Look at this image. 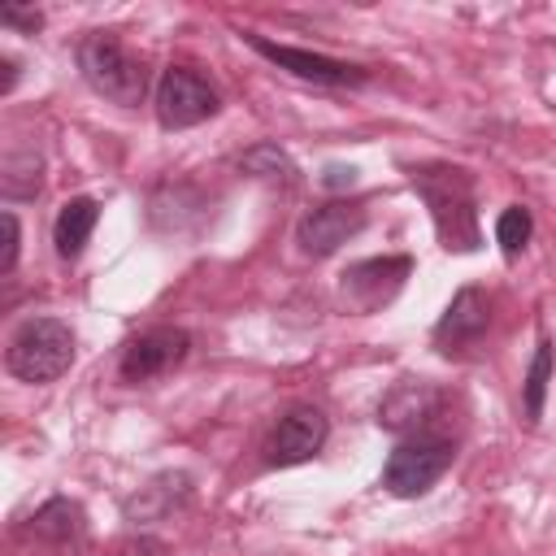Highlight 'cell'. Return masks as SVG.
I'll return each mask as SVG.
<instances>
[{
  "mask_svg": "<svg viewBox=\"0 0 556 556\" xmlns=\"http://www.w3.org/2000/svg\"><path fill=\"white\" fill-rule=\"evenodd\" d=\"M413 191L426 200L430 222L439 230V243L447 252H478L482 230H478V200H473V174L465 165L430 161L408 169Z\"/></svg>",
  "mask_w": 556,
  "mask_h": 556,
  "instance_id": "obj_1",
  "label": "cell"
},
{
  "mask_svg": "<svg viewBox=\"0 0 556 556\" xmlns=\"http://www.w3.org/2000/svg\"><path fill=\"white\" fill-rule=\"evenodd\" d=\"M74 365V330L61 317H26L4 343V369L17 382H56Z\"/></svg>",
  "mask_w": 556,
  "mask_h": 556,
  "instance_id": "obj_2",
  "label": "cell"
},
{
  "mask_svg": "<svg viewBox=\"0 0 556 556\" xmlns=\"http://www.w3.org/2000/svg\"><path fill=\"white\" fill-rule=\"evenodd\" d=\"M78 70L87 78L91 91H100L104 100L122 104V109H135L143 96H148V70L139 56H130L113 35L96 30L78 43Z\"/></svg>",
  "mask_w": 556,
  "mask_h": 556,
  "instance_id": "obj_3",
  "label": "cell"
},
{
  "mask_svg": "<svg viewBox=\"0 0 556 556\" xmlns=\"http://www.w3.org/2000/svg\"><path fill=\"white\" fill-rule=\"evenodd\" d=\"M456 460V443L447 434H408L395 443V452L387 456L382 465V486L400 500H413V495H426Z\"/></svg>",
  "mask_w": 556,
  "mask_h": 556,
  "instance_id": "obj_4",
  "label": "cell"
},
{
  "mask_svg": "<svg viewBox=\"0 0 556 556\" xmlns=\"http://www.w3.org/2000/svg\"><path fill=\"white\" fill-rule=\"evenodd\" d=\"M152 104H156V122H161L165 130L200 126V122H208V117L222 109L217 87H213L204 74L187 70V65H169V70L161 74Z\"/></svg>",
  "mask_w": 556,
  "mask_h": 556,
  "instance_id": "obj_5",
  "label": "cell"
},
{
  "mask_svg": "<svg viewBox=\"0 0 556 556\" xmlns=\"http://www.w3.org/2000/svg\"><path fill=\"white\" fill-rule=\"evenodd\" d=\"M243 43L252 52H261L265 61H274L278 70L304 78V83H317V87H361L369 78V70L352 65V61H339V56H326V52H308V48H295V43H274L265 35H243Z\"/></svg>",
  "mask_w": 556,
  "mask_h": 556,
  "instance_id": "obj_6",
  "label": "cell"
},
{
  "mask_svg": "<svg viewBox=\"0 0 556 556\" xmlns=\"http://www.w3.org/2000/svg\"><path fill=\"white\" fill-rule=\"evenodd\" d=\"M326 434H330V426H326V413H321V408H313V404H291V408L274 421V430H269V439H265V465H274V469L304 465V460H313V456L321 452Z\"/></svg>",
  "mask_w": 556,
  "mask_h": 556,
  "instance_id": "obj_7",
  "label": "cell"
},
{
  "mask_svg": "<svg viewBox=\"0 0 556 556\" xmlns=\"http://www.w3.org/2000/svg\"><path fill=\"white\" fill-rule=\"evenodd\" d=\"M413 274L408 256H369L343 269L339 278V295L356 308V313H378L382 304L395 300V291L404 287V278Z\"/></svg>",
  "mask_w": 556,
  "mask_h": 556,
  "instance_id": "obj_8",
  "label": "cell"
},
{
  "mask_svg": "<svg viewBox=\"0 0 556 556\" xmlns=\"http://www.w3.org/2000/svg\"><path fill=\"white\" fill-rule=\"evenodd\" d=\"M191 352V334L182 326H152L143 334H135L122 348V378L126 382H152L161 374H169L174 365H182Z\"/></svg>",
  "mask_w": 556,
  "mask_h": 556,
  "instance_id": "obj_9",
  "label": "cell"
},
{
  "mask_svg": "<svg viewBox=\"0 0 556 556\" xmlns=\"http://www.w3.org/2000/svg\"><path fill=\"white\" fill-rule=\"evenodd\" d=\"M365 230V208L361 204H348V200H330V204H317L308 208L300 222H295V243L304 256H334L348 239H356Z\"/></svg>",
  "mask_w": 556,
  "mask_h": 556,
  "instance_id": "obj_10",
  "label": "cell"
},
{
  "mask_svg": "<svg viewBox=\"0 0 556 556\" xmlns=\"http://www.w3.org/2000/svg\"><path fill=\"white\" fill-rule=\"evenodd\" d=\"M486 326H491V300H486V291L482 287H460L447 300L443 317L434 321V343L465 348V343H478L486 334Z\"/></svg>",
  "mask_w": 556,
  "mask_h": 556,
  "instance_id": "obj_11",
  "label": "cell"
},
{
  "mask_svg": "<svg viewBox=\"0 0 556 556\" xmlns=\"http://www.w3.org/2000/svg\"><path fill=\"white\" fill-rule=\"evenodd\" d=\"M434 408H439V391H434L426 378H404V382H395V387L382 395V404H378V426L391 430V434H404V430L421 434L417 426H426V421L434 417Z\"/></svg>",
  "mask_w": 556,
  "mask_h": 556,
  "instance_id": "obj_12",
  "label": "cell"
},
{
  "mask_svg": "<svg viewBox=\"0 0 556 556\" xmlns=\"http://www.w3.org/2000/svg\"><path fill=\"white\" fill-rule=\"evenodd\" d=\"M96 222H100V204H96L91 195L65 200L61 213H56V222H52L56 256H61V261H78L83 248H87V239H91V230H96Z\"/></svg>",
  "mask_w": 556,
  "mask_h": 556,
  "instance_id": "obj_13",
  "label": "cell"
},
{
  "mask_svg": "<svg viewBox=\"0 0 556 556\" xmlns=\"http://www.w3.org/2000/svg\"><path fill=\"white\" fill-rule=\"evenodd\" d=\"M552 365H556V348H552V339H539V348L530 356V369L521 378V417L530 426H539V417H543L547 387H552Z\"/></svg>",
  "mask_w": 556,
  "mask_h": 556,
  "instance_id": "obj_14",
  "label": "cell"
},
{
  "mask_svg": "<svg viewBox=\"0 0 556 556\" xmlns=\"http://www.w3.org/2000/svg\"><path fill=\"white\" fill-rule=\"evenodd\" d=\"M30 530H35L39 539L65 543V539H74V534L83 530V508H78L74 500L56 495V500H48V504H43V508L30 517Z\"/></svg>",
  "mask_w": 556,
  "mask_h": 556,
  "instance_id": "obj_15",
  "label": "cell"
},
{
  "mask_svg": "<svg viewBox=\"0 0 556 556\" xmlns=\"http://www.w3.org/2000/svg\"><path fill=\"white\" fill-rule=\"evenodd\" d=\"M239 169H248L252 178H282V182L295 178V161H291L278 143H256V148H248V152L239 156Z\"/></svg>",
  "mask_w": 556,
  "mask_h": 556,
  "instance_id": "obj_16",
  "label": "cell"
},
{
  "mask_svg": "<svg viewBox=\"0 0 556 556\" xmlns=\"http://www.w3.org/2000/svg\"><path fill=\"white\" fill-rule=\"evenodd\" d=\"M530 235H534V217H530V208L508 204V208L495 217V243H500V252H504L508 261L530 243Z\"/></svg>",
  "mask_w": 556,
  "mask_h": 556,
  "instance_id": "obj_17",
  "label": "cell"
},
{
  "mask_svg": "<svg viewBox=\"0 0 556 556\" xmlns=\"http://www.w3.org/2000/svg\"><path fill=\"white\" fill-rule=\"evenodd\" d=\"M17 252H22V222L13 208H4V256H0V274L17 269Z\"/></svg>",
  "mask_w": 556,
  "mask_h": 556,
  "instance_id": "obj_18",
  "label": "cell"
},
{
  "mask_svg": "<svg viewBox=\"0 0 556 556\" xmlns=\"http://www.w3.org/2000/svg\"><path fill=\"white\" fill-rule=\"evenodd\" d=\"M0 22L35 35V30H39V22H43V13H39V9H17V4H4V9H0Z\"/></svg>",
  "mask_w": 556,
  "mask_h": 556,
  "instance_id": "obj_19",
  "label": "cell"
},
{
  "mask_svg": "<svg viewBox=\"0 0 556 556\" xmlns=\"http://www.w3.org/2000/svg\"><path fill=\"white\" fill-rule=\"evenodd\" d=\"M113 556H165V543L152 539V534H135L130 543H122Z\"/></svg>",
  "mask_w": 556,
  "mask_h": 556,
  "instance_id": "obj_20",
  "label": "cell"
},
{
  "mask_svg": "<svg viewBox=\"0 0 556 556\" xmlns=\"http://www.w3.org/2000/svg\"><path fill=\"white\" fill-rule=\"evenodd\" d=\"M321 182L326 187H352L356 182V165H326L321 169Z\"/></svg>",
  "mask_w": 556,
  "mask_h": 556,
  "instance_id": "obj_21",
  "label": "cell"
},
{
  "mask_svg": "<svg viewBox=\"0 0 556 556\" xmlns=\"http://www.w3.org/2000/svg\"><path fill=\"white\" fill-rule=\"evenodd\" d=\"M0 65H4V91H13V83H17V61H13V56H4Z\"/></svg>",
  "mask_w": 556,
  "mask_h": 556,
  "instance_id": "obj_22",
  "label": "cell"
}]
</instances>
